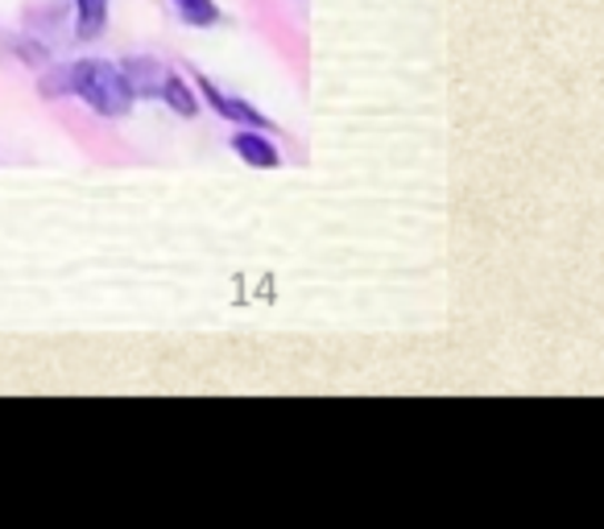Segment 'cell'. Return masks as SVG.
Masks as SVG:
<instances>
[{"mask_svg": "<svg viewBox=\"0 0 604 529\" xmlns=\"http://www.w3.org/2000/svg\"><path fill=\"white\" fill-rule=\"evenodd\" d=\"M232 149L253 166V170H274V166H281V153L274 149L269 137H261V132H236Z\"/></svg>", "mask_w": 604, "mask_h": 529, "instance_id": "3", "label": "cell"}, {"mask_svg": "<svg viewBox=\"0 0 604 529\" xmlns=\"http://www.w3.org/2000/svg\"><path fill=\"white\" fill-rule=\"evenodd\" d=\"M120 71H125V83H129V91H133V96H137V91H141V96H154V91L162 88V79H166V74L158 71V62H149V59H129Z\"/></svg>", "mask_w": 604, "mask_h": 529, "instance_id": "4", "label": "cell"}, {"mask_svg": "<svg viewBox=\"0 0 604 529\" xmlns=\"http://www.w3.org/2000/svg\"><path fill=\"white\" fill-rule=\"evenodd\" d=\"M175 4L187 26H216L220 21V9L211 0H175Z\"/></svg>", "mask_w": 604, "mask_h": 529, "instance_id": "7", "label": "cell"}, {"mask_svg": "<svg viewBox=\"0 0 604 529\" xmlns=\"http://www.w3.org/2000/svg\"><path fill=\"white\" fill-rule=\"evenodd\" d=\"M199 91H204V100L220 112L224 120H232V124H253V129H266V117L257 112V108H249L245 100H236V96H224L216 83H207V79H199Z\"/></svg>", "mask_w": 604, "mask_h": 529, "instance_id": "2", "label": "cell"}, {"mask_svg": "<svg viewBox=\"0 0 604 529\" xmlns=\"http://www.w3.org/2000/svg\"><path fill=\"white\" fill-rule=\"evenodd\" d=\"M50 91H75L79 100H88L91 112L100 117H125L129 103H133V91L125 83V71L117 62H103V59H83L62 71L59 83H46Z\"/></svg>", "mask_w": 604, "mask_h": 529, "instance_id": "1", "label": "cell"}, {"mask_svg": "<svg viewBox=\"0 0 604 529\" xmlns=\"http://www.w3.org/2000/svg\"><path fill=\"white\" fill-rule=\"evenodd\" d=\"M158 96H162L170 108H175L178 117H195L199 112V103H195V96H191V88L178 79V74H166L162 79V88H158Z\"/></svg>", "mask_w": 604, "mask_h": 529, "instance_id": "5", "label": "cell"}, {"mask_svg": "<svg viewBox=\"0 0 604 529\" xmlns=\"http://www.w3.org/2000/svg\"><path fill=\"white\" fill-rule=\"evenodd\" d=\"M75 17H79V33L96 38L108 21V0H75Z\"/></svg>", "mask_w": 604, "mask_h": 529, "instance_id": "6", "label": "cell"}]
</instances>
